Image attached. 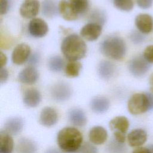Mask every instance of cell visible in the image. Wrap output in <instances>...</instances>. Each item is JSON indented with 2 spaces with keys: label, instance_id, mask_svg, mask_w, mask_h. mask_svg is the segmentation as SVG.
<instances>
[{
  "label": "cell",
  "instance_id": "cell-1",
  "mask_svg": "<svg viewBox=\"0 0 153 153\" xmlns=\"http://www.w3.org/2000/svg\"><path fill=\"white\" fill-rule=\"evenodd\" d=\"M83 136L81 131L72 127H67L60 130L57 136L59 147L66 153H74L82 146Z\"/></svg>",
  "mask_w": 153,
  "mask_h": 153
},
{
  "label": "cell",
  "instance_id": "cell-2",
  "mask_svg": "<svg viewBox=\"0 0 153 153\" xmlns=\"http://www.w3.org/2000/svg\"><path fill=\"white\" fill-rule=\"evenodd\" d=\"M61 51L69 61H77L85 57L87 45L83 39L76 34H71L62 41Z\"/></svg>",
  "mask_w": 153,
  "mask_h": 153
},
{
  "label": "cell",
  "instance_id": "cell-3",
  "mask_svg": "<svg viewBox=\"0 0 153 153\" xmlns=\"http://www.w3.org/2000/svg\"><path fill=\"white\" fill-rule=\"evenodd\" d=\"M88 6V0H60L58 8L63 19L74 21L84 15Z\"/></svg>",
  "mask_w": 153,
  "mask_h": 153
},
{
  "label": "cell",
  "instance_id": "cell-4",
  "mask_svg": "<svg viewBox=\"0 0 153 153\" xmlns=\"http://www.w3.org/2000/svg\"><path fill=\"white\" fill-rule=\"evenodd\" d=\"M100 48L104 56L116 60H122L127 52V46L124 40L118 36L106 38L101 43Z\"/></svg>",
  "mask_w": 153,
  "mask_h": 153
},
{
  "label": "cell",
  "instance_id": "cell-5",
  "mask_svg": "<svg viewBox=\"0 0 153 153\" xmlns=\"http://www.w3.org/2000/svg\"><path fill=\"white\" fill-rule=\"evenodd\" d=\"M127 108L132 115H140L150 111L147 93H137L133 94L128 100Z\"/></svg>",
  "mask_w": 153,
  "mask_h": 153
},
{
  "label": "cell",
  "instance_id": "cell-6",
  "mask_svg": "<svg viewBox=\"0 0 153 153\" xmlns=\"http://www.w3.org/2000/svg\"><path fill=\"white\" fill-rule=\"evenodd\" d=\"M150 66V63L141 56L133 57L128 64V68L131 74L137 78L144 76L149 71Z\"/></svg>",
  "mask_w": 153,
  "mask_h": 153
},
{
  "label": "cell",
  "instance_id": "cell-7",
  "mask_svg": "<svg viewBox=\"0 0 153 153\" xmlns=\"http://www.w3.org/2000/svg\"><path fill=\"white\" fill-rule=\"evenodd\" d=\"M51 94L53 99L56 101L64 102L70 98L72 94V90L67 83L60 82L53 86Z\"/></svg>",
  "mask_w": 153,
  "mask_h": 153
},
{
  "label": "cell",
  "instance_id": "cell-8",
  "mask_svg": "<svg viewBox=\"0 0 153 153\" xmlns=\"http://www.w3.org/2000/svg\"><path fill=\"white\" fill-rule=\"evenodd\" d=\"M102 26L97 23H89L84 25L80 30V35L82 38L88 41L96 40L101 35Z\"/></svg>",
  "mask_w": 153,
  "mask_h": 153
},
{
  "label": "cell",
  "instance_id": "cell-9",
  "mask_svg": "<svg viewBox=\"0 0 153 153\" xmlns=\"http://www.w3.org/2000/svg\"><path fill=\"white\" fill-rule=\"evenodd\" d=\"M29 33L35 38H42L48 31V26L47 23L39 18H35L30 20L28 25Z\"/></svg>",
  "mask_w": 153,
  "mask_h": 153
},
{
  "label": "cell",
  "instance_id": "cell-10",
  "mask_svg": "<svg viewBox=\"0 0 153 153\" xmlns=\"http://www.w3.org/2000/svg\"><path fill=\"white\" fill-rule=\"evenodd\" d=\"M30 47L25 43L18 44L13 50L11 54V60L13 63L20 65L25 63L30 54Z\"/></svg>",
  "mask_w": 153,
  "mask_h": 153
},
{
  "label": "cell",
  "instance_id": "cell-11",
  "mask_svg": "<svg viewBox=\"0 0 153 153\" xmlns=\"http://www.w3.org/2000/svg\"><path fill=\"white\" fill-rule=\"evenodd\" d=\"M40 4L38 0H25L20 7V14L25 19H32L39 11Z\"/></svg>",
  "mask_w": 153,
  "mask_h": 153
},
{
  "label": "cell",
  "instance_id": "cell-12",
  "mask_svg": "<svg viewBox=\"0 0 153 153\" xmlns=\"http://www.w3.org/2000/svg\"><path fill=\"white\" fill-rule=\"evenodd\" d=\"M147 133L142 128H136L131 130L127 135V142L131 147L142 146L147 140Z\"/></svg>",
  "mask_w": 153,
  "mask_h": 153
},
{
  "label": "cell",
  "instance_id": "cell-13",
  "mask_svg": "<svg viewBox=\"0 0 153 153\" xmlns=\"http://www.w3.org/2000/svg\"><path fill=\"white\" fill-rule=\"evenodd\" d=\"M57 121L58 115L53 108L47 106L42 109L39 115V122L42 126L47 127H52Z\"/></svg>",
  "mask_w": 153,
  "mask_h": 153
},
{
  "label": "cell",
  "instance_id": "cell-14",
  "mask_svg": "<svg viewBox=\"0 0 153 153\" xmlns=\"http://www.w3.org/2000/svg\"><path fill=\"white\" fill-rule=\"evenodd\" d=\"M135 25L140 32L143 34L150 33L153 29V20L148 14H140L137 15L134 20Z\"/></svg>",
  "mask_w": 153,
  "mask_h": 153
},
{
  "label": "cell",
  "instance_id": "cell-15",
  "mask_svg": "<svg viewBox=\"0 0 153 153\" xmlns=\"http://www.w3.org/2000/svg\"><path fill=\"white\" fill-rule=\"evenodd\" d=\"M88 137L93 144L100 145L106 141L108 139V132L102 126H94L90 129L88 133Z\"/></svg>",
  "mask_w": 153,
  "mask_h": 153
},
{
  "label": "cell",
  "instance_id": "cell-16",
  "mask_svg": "<svg viewBox=\"0 0 153 153\" xmlns=\"http://www.w3.org/2000/svg\"><path fill=\"white\" fill-rule=\"evenodd\" d=\"M39 74L37 70L30 66L23 69L18 75L19 81L25 84H33L38 79Z\"/></svg>",
  "mask_w": 153,
  "mask_h": 153
},
{
  "label": "cell",
  "instance_id": "cell-17",
  "mask_svg": "<svg viewBox=\"0 0 153 153\" xmlns=\"http://www.w3.org/2000/svg\"><path fill=\"white\" fill-rule=\"evenodd\" d=\"M24 126L23 120L18 117L8 118L5 123V131L11 135H17L23 130Z\"/></svg>",
  "mask_w": 153,
  "mask_h": 153
},
{
  "label": "cell",
  "instance_id": "cell-18",
  "mask_svg": "<svg viewBox=\"0 0 153 153\" xmlns=\"http://www.w3.org/2000/svg\"><path fill=\"white\" fill-rule=\"evenodd\" d=\"M23 100L24 103L28 107H36L41 100V93L36 88L27 89L23 94Z\"/></svg>",
  "mask_w": 153,
  "mask_h": 153
},
{
  "label": "cell",
  "instance_id": "cell-19",
  "mask_svg": "<svg viewBox=\"0 0 153 153\" xmlns=\"http://www.w3.org/2000/svg\"><path fill=\"white\" fill-rule=\"evenodd\" d=\"M68 117L71 123L74 126L82 127L87 124V116L81 109L75 108L70 109L68 114Z\"/></svg>",
  "mask_w": 153,
  "mask_h": 153
},
{
  "label": "cell",
  "instance_id": "cell-20",
  "mask_svg": "<svg viewBox=\"0 0 153 153\" xmlns=\"http://www.w3.org/2000/svg\"><path fill=\"white\" fill-rule=\"evenodd\" d=\"M109 127L113 132H120L126 134L129 127V121L124 116H117L109 122Z\"/></svg>",
  "mask_w": 153,
  "mask_h": 153
},
{
  "label": "cell",
  "instance_id": "cell-21",
  "mask_svg": "<svg viewBox=\"0 0 153 153\" xmlns=\"http://www.w3.org/2000/svg\"><path fill=\"white\" fill-rule=\"evenodd\" d=\"M110 106L109 100L103 96L93 98L90 102V108L95 113L102 114L108 111Z\"/></svg>",
  "mask_w": 153,
  "mask_h": 153
},
{
  "label": "cell",
  "instance_id": "cell-22",
  "mask_svg": "<svg viewBox=\"0 0 153 153\" xmlns=\"http://www.w3.org/2000/svg\"><path fill=\"white\" fill-rule=\"evenodd\" d=\"M14 141L11 135L5 131H0V153H12Z\"/></svg>",
  "mask_w": 153,
  "mask_h": 153
},
{
  "label": "cell",
  "instance_id": "cell-23",
  "mask_svg": "<svg viewBox=\"0 0 153 153\" xmlns=\"http://www.w3.org/2000/svg\"><path fill=\"white\" fill-rule=\"evenodd\" d=\"M115 72V66L110 61L102 60L98 66L99 76L104 79H109L112 78Z\"/></svg>",
  "mask_w": 153,
  "mask_h": 153
},
{
  "label": "cell",
  "instance_id": "cell-24",
  "mask_svg": "<svg viewBox=\"0 0 153 153\" xmlns=\"http://www.w3.org/2000/svg\"><path fill=\"white\" fill-rule=\"evenodd\" d=\"M37 146L32 140L27 138H21L17 143V153H36Z\"/></svg>",
  "mask_w": 153,
  "mask_h": 153
},
{
  "label": "cell",
  "instance_id": "cell-25",
  "mask_svg": "<svg viewBox=\"0 0 153 153\" xmlns=\"http://www.w3.org/2000/svg\"><path fill=\"white\" fill-rule=\"evenodd\" d=\"M42 14L47 17H53L57 14V8L54 0H44L42 2Z\"/></svg>",
  "mask_w": 153,
  "mask_h": 153
},
{
  "label": "cell",
  "instance_id": "cell-26",
  "mask_svg": "<svg viewBox=\"0 0 153 153\" xmlns=\"http://www.w3.org/2000/svg\"><path fill=\"white\" fill-rule=\"evenodd\" d=\"M82 68V65L78 61H71L68 63L65 67V73L66 76L75 78L79 75Z\"/></svg>",
  "mask_w": 153,
  "mask_h": 153
},
{
  "label": "cell",
  "instance_id": "cell-27",
  "mask_svg": "<svg viewBox=\"0 0 153 153\" xmlns=\"http://www.w3.org/2000/svg\"><path fill=\"white\" fill-rule=\"evenodd\" d=\"M65 62L63 59L59 56L51 57L48 61L49 69L53 72H60L64 67Z\"/></svg>",
  "mask_w": 153,
  "mask_h": 153
},
{
  "label": "cell",
  "instance_id": "cell-28",
  "mask_svg": "<svg viewBox=\"0 0 153 153\" xmlns=\"http://www.w3.org/2000/svg\"><path fill=\"white\" fill-rule=\"evenodd\" d=\"M107 148L109 153H126V152L124 144L117 142L114 139L109 142Z\"/></svg>",
  "mask_w": 153,
  "mask_h": 153
},
{
  "label": "cell",
  "instance_id": "cell-29",
  "mask_svg": "<svg viewBox=\"0 0 153 153\" xmlns=\"http://www.w3.org/2000/svg\"><path fill=\"white\" fill-rule=\"evenodd\" d=\"M114 6L124 11H130L133 8L134 2L133 0H114Z\"/></svg>",
  "mask_w": 153,
  "mask_h": 153
},
{
  "label": "cell",
  "instance_id": "cell-30",
  "mask_svg": "<svg viewBox=\"0 0 153 153\" xmlns=\"http://www.w3.org/2000/svg\"><path fill=\"white\" fill-rule=\"evenodd\" d=\"M79 153H97V148L91 143L86 142L82 145L78 151Z\"/></svg>",
  "mask_w": 153,
  "mask_h": 153
},
{
  "label": "cell",
  "instance_id": "cell-31",
  "mask_svg": "<svg viewBox=\"0 0 153 153\" xmlns=\"http://www.w3.org/2000/svg\"><path fill=\"white\" fill-rule=\"evenodd\" d=\"M142 33L137 31L132 32L130 35L131 41L135 44H139L142 42L145 39V37Z\"/></svg>",
  "mask_w": 153,
  "mask_h": 153
},
{
  "label": "cell",
  "instance_id": "cell-32",
  "mask_svg": "<svg viewBox=\"0 0 153 153\" xmlns=\"http://www.w3.org/2000/svg\"><path fill=\"white\" fill-rule=\"evenodd\" d=\"M143 56L150 63H153V45H151L145 48Z\"/></svg>",
  "mask_w": 153,
  "mask_h": 153
},
{
  "label": "cell",
  "instance_id": "cell-33",
  "mask_svg": "<svg viewBox=\"0 0 153 153\" xmlns=\"http://www.w3.org/2000/svg\"><path fill=\"white\" fill-rule=\"evenodd\" d=\"M139 7L142 9H148L153 4V0H136Z\"/></svg>",
  "mask_w": 153,
  "mask_h": 153
},
{
  "label": "cell",
  "instance_id": "cell-34",
  "mask_svg": "<svg viewBox=\"0 0 153 153\" xmlns=\"http://www.w3.org/2000/svg\"><path fill=\"white\" fill-rule=\"evenodd\" d=\"M8 0H0V14L1 15L7 13L8 10Z\"/></svg>",
  "mask_w": 153,
  "mask_h": 153
},
{
  "label": "cell",
  "instance_id": "cell-35",
  "mask_svg": "<svg viewBox=\"0 0 153 153\" xmlns=\"http://www.w3.org/2000/svg\"><path fill=\"white\" fill-rule=\"evenodd\" d=\"M8 77V72L6 68L4 67L1 68L0 70V81L1 84L5 82Z\"/></svg>",
  "mask_w": 153,
  "mask_h": 153
},
{
  "label": "cell",
  "instance_id": "cell-36",
  "mask_svg": "<svg viewBox=\"0 0 153 153\" xmlns=\"http://www.w3.org/2000/svg\"><path fill=\"white\" fill-rule=\"evenodd\" d=\"M114 139L117 142L124 143L126 139V134L120 132H114Z\"/></svg>",
  "mask_w": 153,
  "mask_h": 153
},
{
  "label": "cell",
  "instance_id": "cell-37",
  "mask_svg": "<svg viewBox=\"0 0 153 153\" xmlns=\"http://www.w3.org/2000/svg\"><path fill=\"white\" fill-rule=\"evenodd\" d=\"M38 61H39V56L37 54L34 53L29 58L28 62L31 65H35L38 62Z\"/></svg>",
  "mask_w": 153,
  "mask_h": 153
},
{
  "label": "cell",
  "instance_id": "cell-38",
  "mask_svg": "<svg viewBox=\"0 0 153 153\" xmlns=\"http://www.w3.org/2000/svg\"><path fill=\"white\" fill-rule=\"evenodd\" d=\"M132 153H151V152L148 147L146 148V147L140 146L136 148L132 152Z\"/></svg>",
  "mask_w": 153,
  "mask_h": 153
},
{
  "label": "cell",
  "instance_id": "cell-39",
  "mask_svg": "<svg viewBox=\"0 0 153 153\" xmlns=\"http://www.w3.org/2000/svg\"><path fill=\"white\" fill-rule=\"evenodd\" d=\"M0 59H1V68L4 67L7 62V57L5 56V54H4L2 52H1L0 54Z\"/></svg>",
  "mask_w": 153,
  "mask_h": 153
},
{
  "label": "cell",
  "instance_id": "cell-40",
  "mask_svg": "<svg viewBox=\"0 0 153 153\" xmlns=\"http://www.w3.org/2000/svg\"><path fill=\"white\" fill-rule=\"evenodd\" d=\"M147 95L149 99V105H150V111L153 110V93H147Z\"/></svg>",
  "mask_w": 153,
  "mask_h": 153
},
{
  "label": "cell",
  "instance_id": "cell-41",
  "mask_svg": "<svg viewBox=\"0 0 153 153\" xmlns=\"http://www.w3.org/2000/svg\"><path fill=\"white\" fill-rule=\"evenodd\" d=\"M149 88L151 93H153V73L149 76Z\"/></svg>",
  "mask_w": 153,
  "mask_h": 153
},
{
  "label": "cell",
  "instance_id": "cell-42",
  "mask_svg": "<svg viewBox=\"0 0 153 153\" xmlns=\"http://www.w3.org/2000/svg\"><path fill=\"white\" fill-rule=\"evenodd\" d=\"M44 153H61L60 151H59L57 149L54 148H50L47 149Z\"/></svg>",
  "mask_w": 153,
  "mask_h": 153
},
{
  "label": "cell",
  "instance_id": "cell-43",
  "mask_svg": "<svg viewBox=\"0 0 153 153\" xmlns=\"http://www.w3.org/2000/svg\"><path fill=\"white\" fill-rule=\"evenodd\" d=\"M148 148L149 149L151 153H153V144H151V145H148Z\"/></svg>",
  "mask_w": 153,
  "mask_h": 153
},
{
  "label": "cell",
  "instance_id": "cell-44",
  "mask_svg": "<svg viewBox=\"0 0 153 153\" xmlns=\"http://www.w3.org/2000/svg\"></svg>",
  "mask_w": 153,
  "mask_h": 153
}]
</instances>
